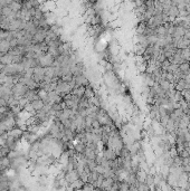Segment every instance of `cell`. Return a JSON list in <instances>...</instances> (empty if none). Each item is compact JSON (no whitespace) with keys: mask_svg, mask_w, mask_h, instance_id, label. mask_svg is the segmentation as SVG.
Returning <instances> with one entry per match:
<instances>
[{"mask_svg":"<svg viewBox=\"0 0 190 191\" xmlns=\"http://www.w3.org/2000/svg\"><path fill=\"white\" fill-rule=\"evenodd\" d=\"M31 103V105H33V107L36 110V111H40L43 107H44L45 103L43 100H40V98H37V100H35V101L30 102Z\"/></svg>","mask_w":190,"mask_h":191,"instance_id":"2","label":"cell"},{"mask_svg":"<svg viewBox=\"0 0 190 191\" xmlns=\"http://www.w3.org/2000/svg\"><path fill=\"white\" fill-rule=\"evenodd\" d=\"M173 114L177 116V118H181L182 115L184 114V110L181 108V107H179V108H176V110H173Z\"/></svg>","mask_w":190,"mask_h":191,"instance_id":"6","label":"cell"},{"mask_svg":"<svg viewBox=\"0 0 190 191\" xmlns=\"http://www.w3.org/2000/svg\"><path fill=\"white\" fill-rule=\"evenodd\" d=\"M179 69H180V71H181L182 73L187 72V71H189V69H190L189 63H188V62H184V63H182V64H180V65H179Z\"/></svg>","mask_w":190,"mask_h":191,"instance_id":"5","label":"cell"},{"mask_svg":"<svg viewBox=\"0 0 190 191\" xmlns=\"http://www.w3.org/2000/svg\"><path fill=\"white\" fill-rule=\"evenodd\" d=\"M44 8L46 11H48V12L53 11V10L56 8L55 2H54V1H46L44 4Z\"/></svg>","mask_w":190,"mask_h":191,"instance_id":"3","label":"cell"},{"mask_svg":"<svg viewBox=\"0 0 190 191\" xmlns=\"http://www.w3.org/2000/svg\"><path fill=\"white\" fill-rule=\"evenodd\" d=\"M170 83H171V82H169L168 79H161V81L159 82V85H160L164 91H169V88H170Z\"/></svg>","mask_w":190,"mask_h":191,"instance_id":"4","label":"cell"},{"mask_svg":"<svg viewBox=\"0 0 190 191\" xmlns=\"http://www.w3.org/2000/svg\"><path fill=\"white\" fill-rule=\"evenodd\" d=\"M22 134H24L22 129H15V128L10 129L9 130V132L7 133V135H8L9 138H12V139H18V138H20Z\"/></svg>","mask_w":190,"mask_h":191,"instance_id":"1","label":"cell"}]
</instances>
